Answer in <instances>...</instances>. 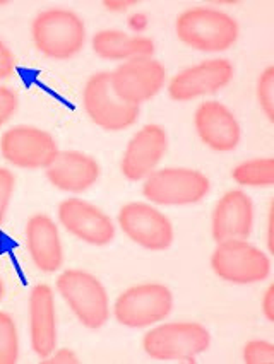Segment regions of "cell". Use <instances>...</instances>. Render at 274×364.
<instances>
[{
    "label": "cell",
    "instance_id": "obj_5",
    "mask_svg": "<svg viewBox=\"0 0 274 364\" xmlns=\"http://www.w3.org/2000/svg\"><path fill=\"white\" fill-rule=\"evenodd\" d=\"M211 267L219 279L233 284L263 282L271 274V260L263 250L243 240L218 243L211 257Z\"/></svg>",
    "mask_w": 274,
    "mask_h": 364
},
{
    "label": "cell",
    "instance_id": "obj_9",
    "mask_svg": "<svg viewBox=\"0 0 274 364\" xmlns=\"http://www.w3.org/2000/svg\"><path fill=\"white\" fill-rule=\"evenodd\" d=\"M113 91L125 103L139 107L158 95L167 80V69L153 57H139L110 72Z\"/></svg>",
    "mask_w": 274,
    "mask_h": 364
},
{
    "label": "cell",
    "instance_id": "obj_28",
    "mask_svg": "<svg viewBox=\"0 0 274 364\" xmlns=\"http://www.w3.org/2000/svg\"><path fill=\"white\" fill-rule=\"evenodd\" d=\"M43 364H78L79 358L74 350L60 349L57 353H52L41 361Z\"/></svg>",
    "mask_w": 274,
    "mask_h": 364
},
{
    "label": "cell",
    "instance_id": "obj_23",
    "mask_svg": "<svg viewBox=\"0 0 274 364\" xmlns=\"http://www.w3.org/2000/svg\"><path fill=\"white\" fill-rule=\"evenodd\" d=\"M257 101L259 107L264 112V115L269 118V122L274 120V67H268L263 70V74L257 79L255 87Z\"/></svg>",
    "mask_w": 274,
    "mask_h": 364
},
{
    "label": "cell",
    "instance_id": "obj_2",
    "mask_svg": "<svg viewBox=\"0 0 274 364\" xmlns=\"http://www.w3.org/2000/svg\"><path fill=\"white\" fill-rule=\"evenodd\" d=\"M38 52L53 60H67L83 50L86 26L73 11L48 9L40 12L31 26Z\"/></svg>",
    "mask_w": 274,
    "mask_h": 364
},
{
    "label": "cell",
    "instance_id": "obj_18",
    "mask_svg": "<svg viewBox=\"0 0 274 364\" xmlns=\"http://www.w3.org/2000/svg\"><path fill=\"white\" fill-rule=\"evenodd\" d=\"M45 171L53 187L64 192L79 193L96 183L100 176V164L84 152L64 151L58 152Z\"/></svg>",
    "mask_w": 274,
    "mask_h": 364
},
{
    "label": "cell",
    "instance_id": "obj_19",
    "mask_svg": "<svg viewBox=\"0 0 274 364\" xmlns=\"http://www.w3.org/2000/svg\"><path fill=\"white\" fill-rule=\"evenodd\" d=\"M26 243L29 255L41 272L52 274L64 264L58 228L48 215L35 214L26 224Z\"/></svg>",
    "mask_w": 274,
    "mask_h": 364
},
{
    "label": "cell",
    "instance_id": "obj_11",
    "mask_svg": "<svg viewBox=\"0 0 274 364\" xmlns=\"http://www.w3.org/2000/svg\"><path fill=\"white\" fill-rule=\"evenodd\" d=\"M119 224L127 238L151 252L167 250L174 241V226L170 219L154 207L141 202L122 207Z\"/></svg>",
    "mask_w": 274,
    "mask_h": 364
},
{
    "label": "cell",
    "instance_id": "obj_29",
    "mask_svg": "<svg viewBox=\"0 0 274 364\" xmlns=\"http://www.w3.org/2000/svg\"><path fill=\"white\" fill-rule=\"evenodd\" d=\"M263 313L268 321H274V286H269L265 289L263 298Z\"/></svg>",
    "mask_w": 274,
    "mask_h": 364
},
{
    "label": "cell",
    "instance_id": "obj_6",
    "mask_svg": "<svg viewBox=\"0 0 274 364\" xmlns=\"http://www.w3.org/2000/svg\"><path fill=\"white\" fill-rule=\"evenodd\" d=\"M83 105L93 124L110 132L129 129L137 122L139 107L125 103L113 91L110 72H98L83 89Z\"/></svg>",
    "mask_w": 274,
    "mask_h": 364
},
{
    "label": "cell",
    "instance_id": "obj_24",
    "mask_svg": "<svg viewBox=\"0 0 274 364\" xmlns=\"http://www.w3.org/2000/svg\"><path fill=\"white\" fill-rule=\"evenodd\" d=\"M243 363L246 364H273L274 346L268 341H251L243 347Z\"/></svg>",
    "mask_w": 274,
    "mask_h": 364
},
{
    "label": "cell",
    "instance_id": "obj_12",
    "mask_svg": "<svg viewBox=\"0 0 274 364\" xmlns=\"http://www.w3.org/2000/svg\"><path fill=\"white\" fill-rule=\"evenodd\" d=\"M233 65L226 58H211L189 67L168 84V95L175 101H191L221 91L233 79Z\"/></svg>",
    "mask_w": 274,
    "mask_h": 364
},
{
    "label": "cell",
    "instance_id": "obj_17",
    "mask_svg": "<svg viewBox=\"0 0 274 364\" xmlns=\"http://www.w3.org/2000/svg\"><path fill=\"white\" fill-rule=\"evenodd\" d=\"M29 337L40 359H45L57 347V311L52 287L38 284L29 294Z\"/></svg>",
    "mask_w": 274,
    "mask_h": 364
},
{
    "label": "cell",
    "instance_id": "obj_1",
    "mask_svg": "<svg viewBox=\"0 0 274 364\" xmlns=\"http://www.w3.org/2000/svg\"><path fill=\"white\" fill-rule=\"evenodd\" d=\"M179 40L199 52H225L238 40V23L231 16L211 7H192L176 18Z\"/></svg>",
    "mask_w": 274,
    "mask_h": 364
},
{
    "label": "cell",
    "instance_id": "obj_26",
    "mask_svg": "<svg viewBox=\"0 0 274 364\" xmlns=\"http://www.w3.org/2000/svg\"><path fill=\"white\" fill-rule=\"evenodd\" d=\"M16 108H18V95L9 87L0 86V127L14 115Z\"/></svg>",
    "mask_w": 274,
    "mask_h": 364
},
{
    "label": "cell",
    "instance_id": "obj_22",
    "mask_svg": "<svg viewBox=\"0 0 274 364\" xmlns=\"http://www.w3.org/2000/svg\"><path fill=\"white\" fill-rule=\"evenodd\" d=\"M19 359V336L14 318L0 311V364H16Z\"/></svg>",
    "mask_w": 274,
    "mask_h": 364
},
{
    "label": "cell",
    "instance_id": "obj_16",
    "mask_svg": "<svg viewBox=\"0 0 274 364\" xmlns=\"http://www.w3.org/2000/svg\"><path fill=\"white\" fill-rule=\"evenodd\" d=\"M254 226V204L242 190H230L218 200L211 221L216 243L248 238Z\"/></svg>",
    "mask_w": 274,
    "mask_h": 364
},
{
    "label": "cell",
    "instance_id": "obj_32",
    "mask_svg": "<svg viewBox=\"0 0 274 364\" xmlns=\"http://www.w3.org/2000/svg\"><path fill=\"white\" fill-rule=\"evenodd\" d=\"M4 294H6V284H4V281H2V277H0V301H2V298H4Z\"/></svg>",
    "mask_w": 274,
    "mask_h": 364
},
{
    "label": "cell",
    "instance_id": "obj_3",
    "mask_svg": "<svg viewBox=\"0 0 274 364\" xmlns=\"http://www.w3.org/2000/svg\"><path fill=\"white\" fill-rule=\"evenodd\" d=\"M209 344L208 328L196 321L159 325L149 330L142 338L144 353L158 361L196 363L197 355L208 350Z\"/></svg>",
    "mask_w": 274,
    "mask_h": 364
},
{
    "label": "cell",
    "instance_id": "obj_27",
    "mask_svg": "<svg viewBox=\"0 0 274 364\" xmlns=\"http://www.w3.org/2000/svg\"><path fill=\"white\" fill-rule=\"evenodd\" d=\"M12 72H14V55L0 40V79L11 77Z\"/></svg>",
    "mask_w": 274,
    "mask_h": 364
},
{
    "label": "cell",
    "instance_id": "obj_14",
    "mask_svg": "<svg viewBox=\"0 0 274 364\" xmlns=\"http://www.w3.org/2000/svg\"><path fill=\"white\" fill-rule=\"evenodd\" d=\"M168 135L163 127L146 125L130 139L122 158V175L130 181L146 180L167 152Z\"/></svg>",
    "mask_w": 274,
    "mask_h": 364
},
{
    "label": "cell",
    "instance_id": "obj_8",
    "mask_svg": "<svg viewBox=\"0 0 274 364\" xmlns=\"http://www.w3.org/2000/svg\"><path fill=\"white\" fill-rule=\"evenodd\" d=\"M172 308H174V296L167 286L139 284L117 298L113 315L120 325L142 328L167 318Z\"/></svg>",
    "mask_w": 274,
    "mask_h": 364
},
{
    "label": "cell",
    "instance_id": "obj_4",
    "mask_svg": "<svg viewBox=\"0 0 274 364\" xmlns=\"http://www.w3.org/2000/svg\"><path fill=\"white\" fill-rule=\"evenodd\" d=\"M57 289L84 327L100 328L110 318L107 289L93 274L65 270L57 279Z\"/></svg>",
    "mask_w": 274,
    "mask_h": 364
},
{
    "label": "cell",
    "instance_id": "obj_21",
    "mask_svg": "<svg viewBox=\"0 0 274 364\" xmlns=\"http://www.w3.org/2000/svg\"><path fill=\"white\" fill-rule=\"evenodd\" d=\"M231 176L243 187H271L274 183V159L255 158L243 161L235 166Z\"/></svg>",
    "mask_w": 274,
    "mask_h": 364
},
{
    "label": "cell",
    "instance_id": "obj_30",
    "mask_svg": "<svg viewBox=\"0 0 274 364\" xmlns=\"http://www.w3.org/2000/svg\"><path fill=\"white\" fill-rule=\"evenodd\" d=\"M105 7L110 11H127L129 7L137 6V0H105Z\"/></svg>",
    "mask_w": 274,
    "mask_h": 364
},
{
    "label": "cell",
    "instance_id": "obj_7",
    "mask_svg": "<svg viewBox=\"0 0 274 364\" xmlns=\"http://www.w3.org/2000/svg\"><path fill=\"white\" fill-rule=\"evenodd\" d=\"M209 188L208 176L197 169L164 168L146 178L142 193L159 205H191L208 196Z\"/></svg>",
    "mask_w": 274,
    "mask_h": 364
},
{
    "label": "cell",
    "instance_id": "obj_13",
    "mask_svg": "<svg viewBox=\"0 0 274 364\" xmlns=\"http://www.w3.org/2000/svg\"><path fill=\"white\" fill-rule=\"evenodd\" d=\"M58 221L70 235L96 247L112 243L115 226L103 210L81 198H67L58 205Z\"/></svg>",
    "mask_w": 274,
    "mask_h": 364
},
{
    "label": "cell",
    "instance_id": "obj_20",
    "mask_svg": "<svg viewBox=\"0 0 274 364\" xmlns=\"http://www.w3.org/2000/svg\"><path fill=\"white\" fill-rule=\"evenodd\" d=\"M93 50L105 60H130L153 57L156 46L151 38L127 35L119 29H103L93 36Z\"/></svg>",
    "mask_w": 274,
    "mask_h": 364
},
{
    "label": "cell",
    "instance_id": "obj_15",
    "mask_svg": "<svg viewBox=\"0 0 274 364\" xmlns=\"http://www.w3.org/2000/svg\"><path fill=\"white\" fill-rule=\"evenodd\" d=\"M194 125L201 141L218 152L233 151L242 139L237 118L219 101L201 103L194 115Z\"/></svg>",
    "mask_w": 274,
    "mask_h": 364
},
{
    "label": "cell",
    "instance_id": "obj_10",
    "mask_svg": "<svg viewBox=\"0 0 274 364\" xmlns=\"http://www.w3.org/2000/svg\"><path fill=\"white\" fill-rule=\"evenodd\" d=\"M0 152L12 166L23 169H41L57 158L55 139L36 127H14L2 135Z\"/></svg>",
    "mask_w": 274,
    "mask_h": 364
},
{
    "label": "cell",
    "instance_id": "obj_25",
    "mask_svg": "<svg viewBox=\"0 0 274 364\" xmlns=\"http://www.w3.org/2000/svg\"><path fill=\"white\" fill-rule=\"evenodd\" d=\"M16 188V178L12 175L11 169L0 168V228L4 224L7 209H9L12 193Z\"/></svg>",
    "mask_w": 274,
    "mask_h": 364
},
{
    "label": "cell",
    "instance_id": "obj_31",
    "mask_svg": "<svg viewBox=\"0 0 274 364\" xmlns=\"http://www.w3.org/2000/svg\"><path fill=\"white\" fill-rule=\"evenodd\" d=\"M129 24H130V28L134 29V31L141 33L147 28V19H146L144 14H134V16H130Z\"/></svg>",
    "mask_w": 274,
    "mask_h": 364
}]
</instances>
